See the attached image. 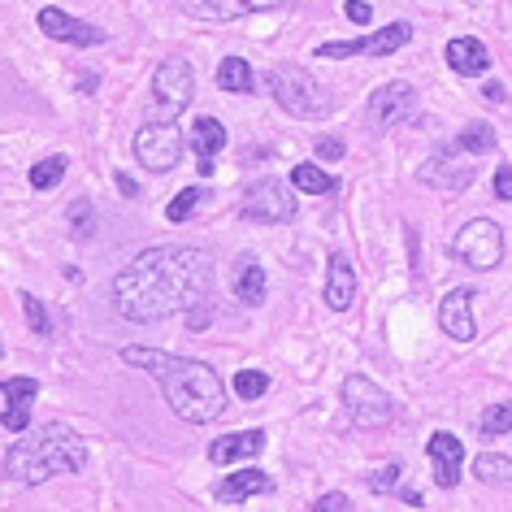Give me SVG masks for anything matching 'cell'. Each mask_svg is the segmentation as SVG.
<instances>
[{"mask_svg": "<svg viewBox=\"0 0 512 512\" xmlns=\"http://www.w3.org/2000/svg\"><path fill=\"white\" fill-rule=\"evenodd\" d=\"M417 113V87L395 79V83H382L374 96H369V126L374 131H391V126L408 122Z\"/></svg>", "mask_w": 512, "mask_h": 512, "instance_id": "cell-12", "label": "cell"}, {"mask_svg": "<svg viewBox=\"0 0 512 512\" xmlns=\"http://www.w3.org/2000/svg\"><path fill=\"white\" fill-rule=\"evenodd\" d=\"M404 504L408 508H421V491H404Z\"/></svg>", "mask_w": 512, "mask_h": 512, "instance_id": "cell-41", "label": "cell"}, {"mask_svg": "<svg viewBox=\"0 0 512 512\" xmlns=\"http://www.w3.org/2000/svg\"><path fill=\"white\" fill-rule=\"evenodd\" d=\"M452 261L469 265V270H495L504 261V230L491 217H473L456 230L452 239Z\"/></svg>", "mask_w": 512, "mask_h": 512, "instance_id": "cell-7", "label": "cell"}, {"mask_svg": "<svg viewBox=\"0 0 512 512\" xmlns=\"http://www.w3.org/2000/svg\"><path fill=\"white\" fill-rule=\"evenodd\" d=\"M270 92L291 118H326V113L335 109L330 92L304 66H274L270 70Z\"/></svg>", "mask_w": 512, "mask_h": 512, "instance_id": "cell-4", "label": "cell"}, {"mask_svg": "<svg viewBox=\"0 0 512 512\" xmlns=\"http://www.w3.org/2000/svg\"><path fill=\"white\" fill-rule=\"evenodd\" d=\"M40 31L48 35V40L74 44V48H96V44H105V31L92 27V22H83V18H74V14H66V9H57V5L40 9Z\"/></svg>", "mask_w": 512, "mask_h": 512, "instance_id": "cell-14", "label": "cell"}, {"mask_svg": "<svg viewBox=\"0 0 512 512\" xmlns=\"http://www.w3.org/2000/svg\"><path fill=\"white\" fill-rule=\"evenodd\" d=\"M486 96H491V100H508V92H504V83H486Z\"/></svg>", "mask_w": 512, "mask_h": 512, "instance_id": "cell-40", "label": "cell"}, {"mask_svg": "<svg viewBox=\"0 0 512 512\" xmlns=\"http://www.w3.org/2000/svg\"><path fill=\"white\" fill-rule=\"evenodd\" d=\"M426 456L434 460V482L443 486V491H452V486L460 482V465H465V443L456 439V434H430V443H426Z\"/></svg>", "mask_w": 512, "mask_h": 512, "instance_id": "cell-17", "label": "cell"}, {"mask_svg": "<svg viewBox=\"0 0 512 512\" xmlns=\"http://www.w3.org/2000/svg\"><path fill=\"white\" fill-rule=\"evenodd\" d=\"M473 478H478L482 486H508V491H512V460L486 452V456L473 460Z\"/></svg>", "mask_w": 512, "mask_h": 512, "instance_id": "cell-26", "label": "cell"}, {"mask_svg": "<svg viewBox=\"0 0 512 512\" xmlns=\"http://www.w3.org/2000/svg\"><path fill=\"white\" fill-rule=\"evenodd\" d=\"M22 309H27V326H31V335L48 339V330H53V322H48V309L40 304V296H31V291H22Z\"/></svg>", "mask_w": 512, "mask_h": 512, "instance_id": "cell-32", "label": "cell"}, {"mask_svg": "<svg viewBox=\"0 0 512 512\" xmlns=\"http://www.w3.org/2000/svg\"><path fill=\"white\" fill-rule=\"evenodd\" d=\"M66 165H70V161L61 157V152H53V157H44V161H35L31 174H27L31 187H35V191H53L61 178H66Z\"/></svg>", "mask_w": 512, "mask_h": 512, "instance_id": "cell-28", "label": "cell"}, {"mask_svg": "<svg viewBox=\"0 0 512 512\" xmlns=\"http://www.w3.org/2000/svg\"><path fill=\"white\" fill-rule=\"evenodd\" d=\"M265 391H270V374H261V369H239L235 374V395L239 400H261Z\"/></svg>", "mask_w": 512, "mask_h": 512, "instance_id": "cell-30", "label": "cell"}, {"mask_svg": "<svg viewBox=\"0 0 512 512\" xmlns=\"http://www.w3.org/2000/svg\"><path fill=\"white\" fill-rule=\"evenodd\" d=\"M452 144L460 152H469V157H482V152H495V126L491 122H469L465 131H460Z\"/></svg>", "mask_w": 512, "mask_h": 512, "instance_id": "cell-27", "label": "cell"}, {"mask_svg": "<svg viewBox=\"0 0 512 512\" xmlns=\"http://www.w3.org/2000/svg\"><path fill=\"white\" fill-rule=\"evenodd\" d=\"M217 87L230 96H248V92H256V74L243 57H222V66H217Z\"/></svg>", "mask_w": 512, "mask_h": 512, "instance_id": "cell-24", "label": "cell"}, {"mask_svg": "<svg viewBox=\"0 0 512 512\" xmlns=\"http://www.w3.org/2000/svg\"><path fill=\"white\" fill-rule=\"evenodd\" d=\"M122 361L157 378L165 404H170L174 417H183L187 426H209V421L226 413V387L213 365L191 361V356H170L161 348H139V343L122 348Z\"/></svg>", "mask_w": 512, "mask_h": 512, "instance_id": "cell-2", "label": "cell"}, {"mask_svg": "<svg viewBox=\"0 0 512 512\" xmlns=\"http://www.w3.org/2000/svg\"><path fill=\"white\" fill-rule=\"evenodd\" d=\"M283 5L287 0H178V9L200 22H235L252 14H270V9H283Z\"/></svg>", "mask_w": 512, "mask_h": 512, "instance_id": "cell-13", "label": "cell"}, {"mask_svg": "<svg viewBox=\"0 0 512 512\" xmlns=\"http://www.w3.org/2000/svg\"><path fill=\"white\" fill-rule=\"evenodd\" d=\"M118 191H122L126 200H139V183H135L131 174H122V170H118Z\"/></svg>", "mask_w": 512, "mask_h": 512, "instance_id": "cell-39", "label": "cell"}, {"mask_svg": "<svg viewBox=\"0 0 512 512\" xmlns=\"http://www.w3.org/2000/svg\"><path fill=\"white\" fill-rule=\"evenodd\" d=\"M408 40H413V27H408V22H387L382 31L361 35V40H330V44L317 48V57H326V61H343V57H391V53H400Z\"/></svg>", "mask_w": 512, "mask_h": 512, "instance_id": "cell-10", "label": "cell"}, {"mask_svg": "<svg viewBox=\"0 0 512 512\" xmlns=\"http://www.w3.org/2000/svg\"><path fill=\"white\" fill-rule=\"evenodd\" d=\"M70 217L79 222V226H74L79 235H92V226H87V222H92V209H87V200H74V204H70Z\"/></svg>", "mask_w": 512, "mask_h": 512, "instance_id": "cell-38", "label": "cell"}, {"mask_svg": "<svg viewBox=\"0 0 512 512\" xmlns=\"http://www.w3.org/2000/svg\"><path fill=\"white\" fill-rule=\"evenodd\" d=\"M313 508H317V512H348V508H352V499L343 495V491H330V495H322V499H317Z\"/></svg>", "mask_w": 512, "mask_h": 512, "instance_id": "cell-35", "label": "cell"}, {"mask_svg": "<svg viewBox=\"0 0 512 512\" xmlns=\"http://www.w3.org/2000/svg\"><path fill=\"white\" fill-rule=\"evenodd\" d=\"M200 196H204V187H183V191H178V196H174L170 204H165V217H170V222H187V217L196 213Z\"/></svg>", "mask_w": 512, "mask_h": 512, "instance_id": "cell-31", "label": "cell"}, {"mask_svg": "<svg viewBox=\"0 0 512 512\" xmlns=\"http://www.w3.org/2000/svg\"><path fill=\"white\" fill-rule=\"evenodd\" d=\"M135 161L148 174H170L183 161V126L174 118H152L135 131Z\"/></svg>", "mask_w": 512, "mask_h": 512, "instance_id": "cell-5", "label": "cell"}, {"mask_svg": "<svg viewBox=\"0 0 512 512\" xmlns=\"http://www.w3.org/2000/svg\"><path fill=\"white\" fill-rule=\"evenodd\" d=\"M230 291H235V300L243 304V309L265 304V270H261V261H256V256H239V261H235Z\"/></svg>", "mask_w": 512, "mask_h": 512, "instance_id": "cell-22", "label": "cell"}, {"mask_svg": "<svg viewBox=\"0 0 512 512\" xmlns=\"http://www.w3.org/2000/svg\"><path fill=\"white\" fill-rule=\"evenodd\" d=\"M339 395H343V408H348L352 426L382 430V426H391V421H395V400L378 387L374 378H365V374L343 378V391Z\"/></svg>", "mask_w": 512, "mask_h": 512, "instance_id": "cell-8", "label": "cell"}, {"mask_svg": "<svg viewBox=\"0 0 512 512\" xmlns=\"http://www.w3.org/2000/svg\"><path fill=\"white\" fill-rule=\"evenodd\" d=\"M0 395L9 400V408L0 413V426L9 434L31 430V404H35V395H40V382L35 378H5L0 382Z\"/></svg>", "mask_w": 512, "mask_h": 512, "instance_id": "cell-16", "label": "cell"}, {"mask_svg": "<svg viewBox=\"0 0 512 512\" xmlns=\"http://www.w3.org/2000/svg\"><path fill=\"white\" fill-rule=\"evenodd\" d=\"M447 66L456 74H465V79H482L486 70H491V53H486L482 40H473V35H456V40H447L443 48Z\"/></svg>", "mask_w": 512, "mask_h": 512, "instance_id": "cell-20", "label": "cell"}, {"mask_svg": "<svg viewBox=\"0 0 512 512\" xmlns=\"http://www.w3.org/2000/svg\"><path fill=\"white\" fill-rule=\"evenodd\" d=\"M491 187H495V200H504V204H512V165L504 161L495 170V178H491Z\"/></svg>", "mask_w": 512, "mask_h": 512, "instance_id": "cell-34", "label": "cell"}, {"mask_svg": "<svg viewBox=\"0 0 512 512\" xmlns=\"http://www.w3.org/2000/svg\"><path fill=\"white\" fill-rule=\"evenodd\" d=\"M400 473H404L400 460H391V465H382L378 473H369V491H378V495L395 491V482H400Z\"/></svg>", "mask_w": 512, "mask_h": 512, "instance_id": "cell-33", "label": "cell"}, {"mask_svg": "<svg viewBox=\"0 0 512 512\" xmlns=\"http://www.w3.org/2000/svg\"><path fill=\"white\" fill-rule=\"evenodd\" d=\"M196 100V70L187 57H165L152 74V109L157 118H183L187 105Z\"/></svg>", "mask_w": 512, "mask_h": 512, "instance_id": "cell-6", "label": "cell"}, {"mask_svg": "<svg viewBox=\"0 0 512 512\" xmlns=\"http://www.w3.org/2000/svg\"><path fill=\"white\" fill-rule=\"evenodd\" d=\"M265 452V430H239V434H222L209 443V460L213 465H239V460H256Z\"/></svg>", "mask_w": 512, "mask_h": 512, "instance_id": "cell-19", "label": "cell"}, {"mask_svg": "<svg viewBox=\"0 0 512 512\" xmlns=\"http://www.w3.org/2000/svg\"><path fill=\"white\" fill-rule=\"evenodd\" d=\"M209 287H213L209 252L187 248V243H161V248H144L113 278L109 300L126 322L157 326L196 309L200 300H209Z\"/></svg>", "mask_w": 512, "mask_h": 512, "instance_id": "cell-1", "label": "cell"}, {"mask_svg": "<svg viewBox=\"0 0 512 512\" xmlns=\"http://www.w3.org/2000/svg\"><path fill=\"white\" fill-rule=\"evenodd\" d=\"M83 465H87V447L61 421H48V426L31 434L22 430V439L5 456V473L22 486H44L57 473H83Z\"/></svg>", "mask_w": 512, "mask_h": 512, "instance_id": "cell-3", "label": "cell"}, {"mask_svg": "<svg viewBox=\"0 0 512 512\" xmlns=\"http://www.w3.org/2000/svg\"><path fill=\"white\" fill-rule=\"evenodd\" d=\"M265 491H274L270 473H261V469H235L230 478H222V486H217V499H222V504H243V499L265 495Z\"/></svg>", "mask_w": 512, "mask_h": 512, "instance_id": "cell-23", "label": "cell"}, {"mask_svg": "<svg viewBox=\"0 0 512 512\" xmlns=\"http://www.w3.org/2000/svg\"><path fill=\"white\" fill-rule=\"evenodd\" d=\"M343 139H335V135H326V139H317V157L322 161H343Z\"/></svg>", "mask_w": 512, "mask_h": 512, "instance_id": "cell-36", "label": "cell"}, {"mask_svg": "<svg viewBox=\"0 0 512 512\" xmlns=\"http://www.w3.org/2000/svg\"><path fill=\"white\" fill-rule=\"evenodd\" d=\"M508 430H512V400H499L491 408H482V417H478L482 439H499V434H508Z\"/></svg>", "mask_w": 512, "mask_h": 512, "instance_id": "cell-29", "label": "cell"}, {"mask_svg": "<svg viewBox=\"0 0 512 512\" xmlns=\"http://www.w3.org/2000/svg\"><path fill=\"white\" fill-rule=\"evenodd\" d=\"M291 187L309 191V196H330V191H339V178H330L326 170H317L313 161H300L296 170H291Z\"/></svg>", "mask_w": 512, "mask_h": 512, "instance_id": "cell-25", "label": "cell"}, {"mask_svg": "<svg viewBox=\"0 0 512 512\" xmlns=\"http://www.w3.org/2000/svg\"><path fill=\"white\" fill-rule=\"evenodd\" d=\"M343 14H348V22H356V27H365V22L374 18V9H369L365 0H343Z\"/></svg>", "mask_w": 512, "mask_h": 512, "instance_id": "cell-37", "label": "cell"}, {"mask_svg": "<svg viewBox=\"0 0 512 512\" xmlns=\"http://www.w3.org/2000/svg\"><path fill=\"white\" fill-rule=\"evenodd\" d=\"M473 296H478L473 287H456V291H447V296H443V304H439V326H443L447 339L469 343L473 335H478V322H473Z\"/></svg>", "mask_w": 512, "mask_h": 512, "instance_id": "cell-15", "label": "cell"}, {"mask_svg": "<svg viewBox=\"0 0 512 512\" xmlns=\"http://www.w3.org/2000/svg\"><path fill=\"white\" fill-rule=\"evenodd\" d=\"M239 213L256 226H283L296 217V191L287 183H278V178H261V183H252L243 191Z\"/></svg>", "mask_w": 512, "mask_h": 512, "instance_id": "cell-9", "label": "cell"}, {"mask_svg": "<svg viewBox=\"0 0 512 512\" xmlns=\"http://www.w3.org/2000/svg\"><path fill=\"white\" fill-rule=\"evenodd\" d=\"M187 144H191V152H196L200 174L209 178L217 157H222V148H226V126L217 118H196V122H191V131H187Z\"/></svg>", "mask_w": 512, "mask_h": 512, "instance_id": "cell-18", "label": "cell"}, {"mask_svg": "<svg viewBox=\"0 0 512 512\" xmlns=\"http://www.w3.org/2000/svg\"><path fill=\"white\" fill-rule=\"evenodd\" d=\"M469 5H478V0H469Z\"/></svg>", "mask_w": 512, "mask_h": 512, "instance_id": "cell-42", "label": "cell"}, {"mask_svg": "<svg viewBox=\"0 0 512 512\" xmlns=\"http://www.w3.org/2000/svg\"><path fill=\"white\" fill-rule=\"evenodd\" d=\"M326 304L335 313H348L356 304V270H352V261L343 252H335L330 256V265H326Z\"/></svg>", "mask_w": 512, "mask_h": 512, "instance_id": "cell-21", "label": "cell"}, {"mask_svg": "<svg viewBox=\"0 0 512 512\" xmlns=\"http://www.w3.org/2000/svg\"><path fill=\"white\" fill-rule=\"evenodd\" d=\"M473 174H478V165H473L469 152H460L456 144H447L443 152H434V157L417 170V183L439 187V191H447V196H456V191H465L473 183Z\"/></svg>", "mask_w": 512, "mask_h": 512, "instance_id": "cell-11", "label": "cell"}]
</instances>
